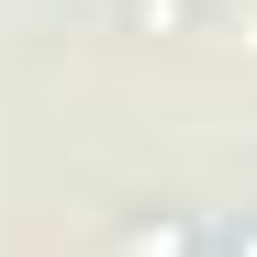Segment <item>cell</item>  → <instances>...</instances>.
Wrapping results in <instances>:
<instances>
[{
    "label": "cell",
    "mask_w": 257,
    "mask_h": 257,
    "mask_svg": "<svg viewBox=\"0 0 257 257\" xmlns=\"http://www.w3.org/2000/svg\"><path fill=\"white\" fill-rule=\"evenodd\" d=\"M246 257H257V246H246Z\"/></svg>",
    "instance_id": "cell-1"
}]
</instances>
